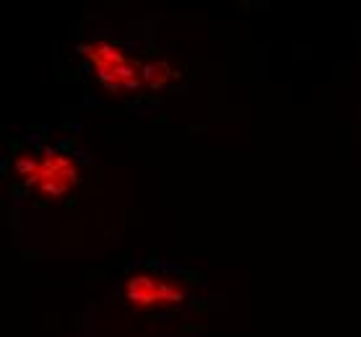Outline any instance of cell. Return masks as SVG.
I'll use <instances>...</instances> for the list:
<instances>
[{"label":"cell","instance_id":"6da1fadb","mask_svg":"<svg viewBox=\"0 0 361 337\" xmlns=\"http://www.w3.org/2000/svg\"><path fill=\"white\" fill-rule=\"evenodd\" d=\"M78 52L94 70L99 86L117 96L143 89H164L174 78V70L164 60H140L123 44L109 39L83 42Z\"/></svg>","mask_w":361,"mask_h":337},{"label":"cell","instance_id":"7a4b0ae2","mask_svg":"<svg viewBox=\"0 0 361 337\" xmlns=\"http://www.w3.org/2000/svg\"><path fill=\"white\" fill-rule=\"evenodd\" d=\"M13 174L26 192L42 200H63L75 189L81 172L73 153L52 146H32L13 156Z\"/></svg>","mask_w":361,"mask_h":337},{"label":"cell","instance_id":"3957f363","mask_svg":"<svg viewBox=\"0 0 361 337\" xmlns=\"http://www.w3.org/2000/svg\"><path fill=\"white\" fill-rule=\"evenodd\" d=\"M188 298V283L159 267H135L123 280V301L135 312H172Z\"/></svg>","mask_w":361,"mask_h":337}]
</instances>
